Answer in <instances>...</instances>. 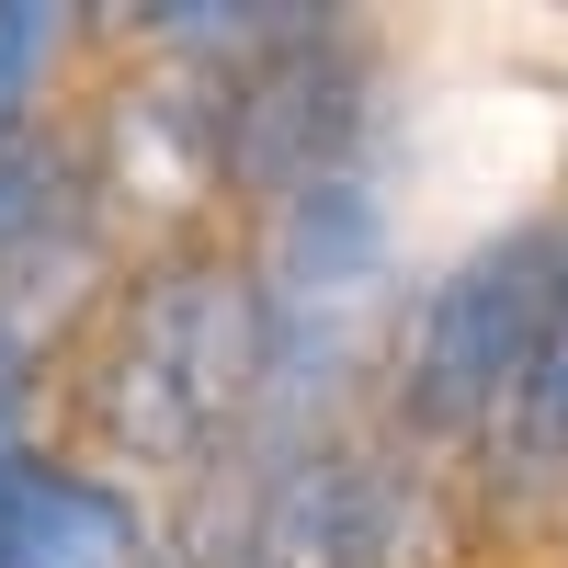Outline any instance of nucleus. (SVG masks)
Here are the masks:
<instances>
[{
	"instance_id": "f257e3e1",
	"label": "nucleus",
	"mask_w": 568,
	"mask_h": 568,
	"mask_svg": "<svg viewBox=\"0 0 568 568\" xmlns=\"http://www.w3.org/2000/svg\"><path fill=\"white\" fill-rule=\"evenodd\" d=\"M262 420V273L227 240H160L114 284L80 364V433L103 466L182 478Z\"/></svg>"
},
{
	"instance_id": "f03ea898",
	"label": "nucleus",
	"mask_w": 568,
	"mask_h": 568,
	"mask_svg": "<svg viewBox=\"0 0 568 568\" xmlns=\"http://www.w3.org/2000/svg\"><path fill=\"white\" fill-rule=\"evenodd\" d=\"M546 296H557V216H524L478 240L455 273L420 284V307L398 329V444L420 455H455V444H489L500 409L524 398L535 342H546Z\"/></svg>"
},
{
	"instance_id": "7ed1b4c3",
	"label": "nucleus",
	"mask_w": 568,
	"mask_h": 568,
	"mask_svg": "<svg viewBox=\"0 0 568 568\" xmlns=\"http://www.w3.org/2000/svg\"><path fill=\"white\" fill-rule=\"evenodd\" d=\"M444 455L375 444V433H307L262 466V489L227 535V568H420L444 557Z\"/></svg>"
},
{
	"instance_id": "20e7f679",
	"label": "nucleus",
	"mask_w": 568,
	"mask_h": 568,
	"mask_svg": "<svg viewBox=\"0 0 568 568\" xmlns=\"http://www.w3.org/2000/svg\"><path fill=\"white\" fill-rule=\"evenodd\" d=\"M103 307H114V227H103V205H80L69 227L0 251V398H23Z\"/></svg>"
},
{
	"instance_id": "39448f33",
	"label": "nucleus",
	"mask_w": 568,
	"mask_h": 568,
	"mask_svg": "<svg viewBox=\"0 0 568 568\" xmlns=\"http://www.w3.org/2000/svg\"><path fill=\"white\" fill-rule=\"evenodd\" d=\"M478 455H489V478H500L511 500H546V489H568V216H557V296H546L535 375H524V398L500 409V433H489Z\"/></svg>"
},
{
	"instance_id": "423d86ee",
	"label": "nucleus",
	"mask_w": 568,
	"mask_h": 568,
	"mask_svg": "<svg viewBox=\"0 0 568 568\" xmlns=\"http://www.w3.org/2000/svg\"><path fill=\"white\" fill-rule=\"evenodd\" d=\"M91 205V171H80V149L69 136H0V251H23V240H45V227H69Z\"/></svg>"
},
{
	"instance_id": "0eeeda50",
	"label": "nucleus",
	"mask_w": 568,
	"mask_h": 568,
	"mask_svg": "<svg viewBox=\"0 0 568 568\" xmlns=\"http://www.w3.org/2000/svg\"><path fill=\"white\" fill-rule=\"evenodd\" d=\"M58 69H69V12L0 0V136H34V103H45Z\"/></svg>"
}]
</instances>
